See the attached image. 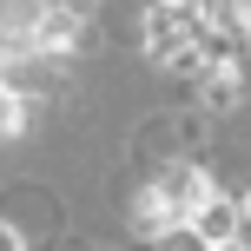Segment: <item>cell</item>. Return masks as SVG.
<instances>
[{"label": "cell", "instance_id": "obj_4", "mask_svg": "<svg viewBox=\"0 0 251 251\" xmlns=\"http://www.w3.org/2000/svg\"><path fill=\"white\" fill-rule=\"evenodd\" d=\"M159 251H212V245H205L192 225H165V231H159Z\"/></svg>", "mask_w": 251, "mask_h": 251}, {"label": "cell", "instance_id": "obj_5", "mask_svg": "<svg viewBox=\"0 0 251 251\" xmlns=\"http://www.w3.org/2000/svg\"><path fill=\"white\" fill-rule=\"evenodd\" d=\"M13 126H20V93L0 86V132H13Z\"/></svg>", "mask_w": 251, "mask_h": 251}, {"label": "cell", "instance_id": "obj_8", "mask_svg": "<svg viewBox=\"0 0 251 251\" xmlns=\"http://www.w3.org/2000/svg\"><path fill=\"white\" fill-rule=\"evenodd\" d=\"M238 13H251V0H238Z\"/></svg>", "mask_w": 251, "mask_h": 251}, {"label": "cell", "instance_id": "obj_6", "mask_svg": "<svg viewBox=\"0 0 251 251\" xmlns=\"http://www.w3.org/2000/svg\"><path fill=\"white\" fill-rule=\"evenodd\" d=\"M0 251H26V245H20V231H13V225H0Z\"/></svg>", "mask_w": 251, "mask_h": 251}, {"label": "cell", "instance_id": "obj_9", "mask_svg": "<svg viewBox=\"0 0 251 251\" xmlns=\"http://www.w3.org/2000/svg\"><path fill=\"white\" fill-rule=\"evenodd\" d=\"M245 225H251V199H245Z\"/></svg>", "mask_w": 251, "mask_h": 251}, {"label": "cell", "instance_id": "obj_1", "mask_svg": "<svg viewBox=\"0 0 251 251\" xmlns=\"http://www.w3.org/2000/svg\"><path fill=\"white\" fill-rule=\"evenodd\" d=\"M192 40H199V26H192L185 13L172 7V0H159V7L146 13V53H152V60H165V66H178V53H185Z\"/></svg>", "mask_w": 251, "mask_h": 251}, {"label": "cell", "instance_id": "obj_2", "mask_svg": "<svg viewBox=\"0 0 251 251\" xmlns=\"http://www.w3.org/2000/svg\"><path fill=\"white\" fill-rule=\"evenodd\" d=\"M20 40H26L33 53H73V47H79V20H73L66 7H40V13H33V33H20Z\"/></svg>", "mask_w": 251, "mask_h": 251}, {"label": "cell", "instance_id": "obj_3", "mask_svg": "<svg viewBox=\"0 0 251 251\" xmlns=\"http://www.w3.org/2000/svg\"><path fill=\"white\" fill-rule=\"evenodd\" d=\"M192 218H199V225H192V231H199L205 245H225V238H238V205L212 199V192H205V199H199V212H192Z\"/></svg>", "mask_w": 251, "mask_h": 251}, {"label": "cell", "instance_id": "obj_7", "mask_svg": "<svg viewBox=\"0 0 251 251\" xmlns=\"http://www.w3.org/2000/svg\"><path fill=\"white\" fill-rule=\"evenodd\" d=\"M212 251H245V245H238V238H225V245H212Z\"/></svg>", "mask_w": 251, "mask_h": 251}, {"label": "cell", "instance_id": "obj_10", "mask_svg": "<svg viewBox=\"0 0 251 251\" xmlns=\"http://www.w3.org/2000/svg\"><path fill=\"white\" fill-rule=\"evenodd\" d=\"M238 20H245V26H251V13H238Z\"/></svg>", "mask_w": 251, "mask_h": 251}]
</instances>
